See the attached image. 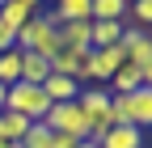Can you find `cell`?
<instances>
[{
    "instance_id": "obj_2",
    "label": "cell",
    "mask_w": 152,
    "mask_h": 148,
    "mask_svg": "<svg viewBox=\"0 0 152 148\" xmlns=\"http://www.w3.org/2000/svg\"><path fill=\"white\" fill-rule=\"evenodd\" d=\"M110 114L114 127H152V89H135V93H110Z\"/></svg>"
},
{
    "instance_id": "obj_9",
    "label": "cell",
    "mask_w": 152,
    "mask_h": 148,
    "mask_svg": "<svg viewBox=\"0 0 152 148\" xmlns=\"http://www.w3.org/2000/svg\"><path fill=\"white\" fill-rule=\"evenodd\" d=\"M38 89L47 93V102H51V106H55V102H76V93H80V85H76V81H68V76H55V72H51V76L38 85Z\"/></svg>"
},
{
    "instance_id": "obj_7",
    "label": "cell",
    "mask_w": 152,
    "mask_h": 148,
    "mask_svg": "<svg viewBox=\"0 0 152 148\" xmlns=\"http://www.w3.org/2000/svg\"><path fill=\"white\" fill-rule=\"evenodd\" d=\"M135 89H152V76H144L135 64H123L110 76V93H135Z\"/></svg>"
},
{
    "instance_id": "obj_15",
    "label": "cell",
    "mask_w": 152,
    "mask_h": 148,
    "mask_svg": "<svg viewBox=\"0 0 152 148\" xmlns=\"http://www.w3.org/2000/svg\"><path fill=\"white\" fill-rule=\"evenodd\" d=\"M21 148H51V131L42 123H30V131L21 136Z\"/></svg>"
},
{
    "instance_id": "obj_6",
    "label": "cell",
    "mask_w": 152,
    "mask_h": 148,
    "mask_svg": "<svg viewBox=\"0 0 152 148\" xmlns=\"http://www.w3.org/2000/svg\"><path fill=\"white\" fill-rule=\"evenodd\" d=\"M127 64V55L123 47H106V51H93V59H89V81H97V85H110V76Z\"/></svg>"
},
{
    "instance_id": "obj_11",
    "label": "cell",
    "mask_w": 152,
    "mask_h": 148,
    "mask_svg": "<svg viewBox=\"0 0 152 148\" xmlns=\"http://www.w3.org/2000/svg\"><path fill=\"white\" fill-rule=\"evenodd\" d=\"M51 76V59H42V55H21V81L26 85H42Z\"/></svg>"
},
{
    "instance_id": "obj_8",
    "label": "cell",
    "mask_w": 152,
    "mask_h": 148,
    "mask_svg": "<svg viewBox=\"0 0 152 148\" xmlns=\"http://www.w3.org/2000/svg\"><path fill=\"white\" fill-rule=\"evenodd\" d=\"M42 9L34 4V0H4V4H0V21L4 26H13V30H21L30 17H38Z\"/></svg>"
},
{
    "instance_id": "obj_13",
    "label": "cell",
    "mask_w": 152,
    "mask_h": 148,
    "mask_svg": "<svg viewBox=\"0 0 152 148\" xmlns=\"http://www.w3.org/2000/svg\"><path fill=\"white\" fill-rule=\"evenodd\" d=\"M17 81H21V51H4V55H0V85H17Z\"/></svg>"
},
{
    "instance_id": "obj_4",
    "label": "cell",
    "mask_w": 152,
    "mask_h": 148,
    "mask_svg": "<svg viewBox=\"0 0 152 148\" xmlns=\"http://www.w3.org/2000/svg\"><path fill=\"white\" fill-rule=\"evenodd\" d=\"M4 110H9V114L30 119V123H42L47 110H51V102H47V93H42L38 85L17 81V85H9V93H4Z\"/></svg>"
},
{
    "instance_id": "obj_19",
    "label": "cell",
    "mask_w": 152,
    "mask_h": 148,
    "mask_svg": "<svg viewBox=\"0 0 152 148\" xmlns=\"http://www.w3.org/2000/svg\"><path fill=\"white\" fill-rule=\"evenodd\" d=\"M76 148H97V140H80V144H76Z\"/></svg>"
},
{
    "instance_id": "obj_14",
    "label": "cell",
    "mask_w": 152,
    "mask_h": 148,
    "mask_svg": "<svg viewBox=\"0 0 152 148\" xmlns=\"http://www.w3.org/2000/svg\"><path fill=\"white\" fill-rule=\"evenodd\" d=\"M0 127H4V144H21V136L30 131V119H21V114H9V110H0Z\"/></svg>"
},
{
    "instance_id": "obj_1",
    "label": "cell",
    "mask_w": 152,
    "mask_h": 148,
    "mask_svg": "<svg viewBox=\"0 0 152 148\" xmlns=\"http://www.w3.org/2000/svg\"><path fill=\"white\" fill-rule=\"evenodd\" d=\"M17 51H21V55H42V59H51V55L59 51V21H55L51 13L30 17V21L17 30Z\"/></svg>"
},
{
    "instance_id": "obj_20",
    "label": "cell",
    "mask_w": 152,
    "mask_h": 148,
    "mask_svg": "<svg viewBox=\"0 0 152 148\" xmlns=\"http://www.w3.org/2000/svg\"><path fill=\"white\" fill-rule=\"evenodd\" d=\"M4 93H9V89H4V85H0V110H4Z\"/></svg>"
},
{
    "instance_id": "obj_10",
    "label": "cell",
    "mask_w": 152,
    "mask_h": 148,
    "mask_svg": "<svg viewBox=\"0 0 152 148\" xmlns=\"http://www.w3.org/2000/svg\"><path fill=\"white\" fill-rule=\"evenodd\" d=\"M97 148H144V131H135V127H110L97 140Z\"/></svg>"
},
{
    "instance_id": "obj_21",
    "label": "cell",
    "mask_w": 152,
    "mask_h": 148,
    "mask_svg": "<svg viewBox=\"0 0 152 148\" xmlns=\"http://www.w3.org/2000/svg\"><path fill=\"white\" fill-rule=\"evenodd\" d=\"M0 148H9V144H0Z\"/></svg>"
},
{
    "instance_id": "obj_12",
    "label": "cell",
    "mask_w": 152,
    "mask_h": 148,
    "mask_svg": "<svg viewBox=\"0 0 152 148\" xmlns=\"http://www.w3.org/2000/svg\"><path fill=\"white\" fill-rule=\"evenodd\" d=\"M51 17L55 21H89V0H59V4L51 9Z\"/></svg>"
},
{
    "instance_id": "obj_17",
    "label": "cell",
    "mask_w": 152,
    "mask_h": 148,
    "mask_svg": "<svg viewBox=\"0 0 152 148\" xmlns=\"http://www.w3.org/2000/svg\"><path fill=\"white\" fill-rule=\"evenodd\" d=\"M13 47H17V30L0 21V55H4V51H13Z\"/></svg>"
},
{
    "instance_id": "obj_5",
    "label": "cell",
    "mask_w": 152,
    "mask_h": 148,
    "mask_svg": "<svg viewBox=\"0 0 152 148\" xmlns=\"http://www.w3.org/2000/svg\"><path fill=\"white\" fill-rule=\"evenodd\" d=\"M42 127H47V131H55V136H72L76 144H80V140H89L85 114H80V106H76V102H55V106L47 110Z\"/></svg>"
},
{
    "instance_id": "obj_16",
    "label": "cell",
    "mask_w": 152,
    "mask_h": 148,
    "mask_svg": "<svg viewBox=\"0 0 152 148\" xmlns=\"http://www.w3.org/2000/svg\"><path fill=\"white\" fill-rule=\"evenodd\" d=\"M127 13L135 17V26H140V30H148V21H152V4H148V0H135V4H127Z\"/></svg>"
},
{
    "instance_id": "obj_3",
    "label": "cell",
    "mask_w": 152,
    "mask_h": 148,
    "mask_svg": "<svg viewBox=\"0 0 152 148\" xmlns=\"http://www.w3.org/2000/svg\"><path fill=\"white\" fill-rule=\"evenodd\" d=\"M76 106H80V114H85L89 140H102L110 127H114V114H110V89H80V93H76Z\"/></svg>"
},
{
    "instance_id": "obj_18",
    "label": "cell",
    "mask_w": 152,
    "mask_h": 148,
    "mask_svg": "<svg viewBox=\"0 0 152 148\" xmlns=\"http://www.w3.org/2000/svg\"><path fill=\"white\" fill-rule=\"evenodd\" d=\"M51 148H76V140H72V136H55V131H51Z\"/></svg>"
}]
</instances>
